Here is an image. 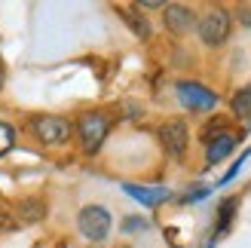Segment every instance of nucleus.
I'll list each match as a JSON object with an SVG mask.
<instances>
[{"mask_svg": "<svg viewBox=\"0 0 251 248\" xmlns=\"http://www.w3.org/2000/svg\"><path fill=\"white\" fill-rule=\"evenodd\" d=\"M233 215H236V199H227V202L221 205V218H218V236H224V233H227V227H230Z\"/></svg>", "mask_w": 251, "mask_h": 248, "instance_id": "nucleus-14", "label": "nucleus"}, {"mask_svg": "<svg viewBox=\"0 0 251 248\" xmlns=\"http://www.w3.org/2000/svg\"><path fill=\"white\" fill-rule=\"evenodd\" d=\"M159 141H162V147L169 150V156L184 159L187 144H190V129H187L184 120H166V123L159 126Z\"/></svg>", "mask_w": 251, "mask_h": 248, "instance_id": "nucleus-6", "label": "nucleus"}, {"mask_svg": "<svg viewBox=\"0 0 251 248\" xmlns=\"http://www.w3.org/2000/svg\"><path fill=\"white\" fill-rule=\"evenodd\" d=\"M236 141H239V138H236V132H230V129L221 132L215 141H208V144H205V159H208V166H215V163H221L227 153H233Z\"/></svg>", "mask_w": 251, "mask_h": 248, "instance_id": "nucleus-9", "label": "nucleus"}, {"mask_svg": "<svg viewBox=\"0 0 251 248\" xmlns=\"http://www.w3.org/2000/svg\"><path fill=\"white\" fill-rule=\"evenodd\" d=\"M162 19H166V28L172 34H187L193 28V9L181 6V3H169L166 12H162Z\"/></svg>", "mask_w": 251, "mask_h": 248, "instance_id": "nucleus-7", "label": "nucleus"}, {"mask_svg": "<svg viewBox=\"0 0 251 248\" xmlns=\"http://www.w3.org/2000/svg\"><path fill=\"white\" fill-rule=\"evenodd\" d=\"M123 230H126V233H132V230H147V221H144V218H126V221H123Z\"/></svg>", "mask_w": 251, "mask_h": 248, "instance_id": "nucleus-16", "label": "nucleus"}, {"mask_svg": "<svg viewBox=\"0 0 251 248\" xmlns=\"http://www.w3.org/2000/svg\"><path fill=\"white\" fill-rule=\"evenodd\" d=\"M221 132H227V126H224V120H215V123H208V126L202 129V141L208 144V141H215Z\"/></svg>", "mask_w": 251, "mask_h": 248, "instance_id": "nucleus-15", "label": "nucleus"}, {"mask_svg": "<svg viewBox=\"0 0 251 248\" xmlns=\"http://www.w3.org/2000/svg\"><path fill=\"white\" fill-rule=\"evenodd\" d=\"M120 16H123V19H126V25H129V28L135 31L138 40H147V37H150V22H147L141 12L135 9V6H132V9H120Z\"/></svg>", "mask_w": 251, "mask_h": 248, "instance_id": "nucleus-11", "label": "nucleus"}, {"mask_svg": "<svg viewBox=\"0 0 251 248\" xmlns=\"http://www.w3.org/2000/svg\"><path fill=\"white\" fill-rule=\"evenodd\" d=\"M31 132H34V138L40 141V144H46V147H61V144L71 141L74 126H71V120H65V117L40 114V117L31 120Z\"/></svg>", "mask_w": 251, "mask_h": 248, "instance_id": "nucleus-3", "label": "nucleus"}, {"mask_svg": "<svg viewBox=\"0 0 251 248\" xmlns=\"http://www.w3.org/2000/svg\"><path fill=\"white\" fill-rule=\"evenodd\" d=\"M123 190L129 193V196H135L138 202H144V205H159L162 199H169V196H172L166 187H138V184H126Z\"/></svg>", "mask_w": 251, "mask_h": 248, "instance_id": "nucleus-10", "label": "nucleus"}, {"mask_svg": "<svg viewBox=\"0 0 251 248\" xmlns=\"http://www.w3.org/2000/svg\"><path fill=\"white\" fill-rule=\"evenodd\" d=\"M107 132H110V117L101 114V110H86L77 120V138H80L83 153H89V156L101 150Z\"/></svg>", "mask_w": 251, "mask_h": 248, "instance_id": "nucleus-1", "label": "nucleus"}, {"mask_svg": "<svg viewBox=\"0 0 251 248\" xmlns=\"http://www.w3.org/2000/svg\"><path fill=\"white\" fill-rule=\"evenodd\" d=\"M12 215H16V224H37V221L46 218V199L28 196V199H22L16 208H12Z\"/></svg>", "mask_w": 251, "mask_h": 248, "instance_id": "nucleus-8", "label": "nucleus"}, {"mask_svg": "<svg viewBox=\"0 0 251 248\" xmlns=\"http://www.w3.org/2000/svg\"><path fill=\"white\" fill-rule=\"evenodd\" d=\"M95 248H98V245H95Z\"/></svg>", "mask_w": 251, "mask_h": 248, "instance_id": "nucleus-19", "label": "nucleus"}, {"mask_svg": "<svg viewBox=\"0 0 251 248\" xmlns=\"http://www.w3.org/2000/svg\"><path fill=\"white\" fill-rule=\"evenodd\" d=\"M230 107H233V114H236V117H242V120L251 117V86H242V89L233 95Z\"/></svg>", "mask_w": 251, "mask_h": 248, "instance_id": "nucleus-12", "label": "nucleus"}, {"mask_svg": "<svg viewBox=\"0 0 251 248\" xmlns=\"http://www.w3.org/2000/svg\"><path fill=\"white\" fill-rule=\"evenodd\" d=\"M110 212L104 205H86L83 212L77 215V230H80V236L83 239H89V242H104L110 236Z\"/></svg>", "mask_w": 251, "mask_h": 248, "instance_id": "nucleus-4", "label": "nucleus"}, {"mask_svg": "<svg viewBox=\"0 0 251 248\" xmlns=\"http://www.w3.org/2000/svg\"><path fill=\"white\" fill-rule=\"evenodd\" d=\"M3 83H6V71H3V65H0V89H3Z\"/></svg>", "mask_w": 251, "mask_h": 248, "instance_id": "nucleus-18", "label": "nucleus"}, {"mask_svg": "<svg viewBox=\"0 0 251 248\" xmlns=\"http://www.w3.org/2000/svg\"><path fill=\"white\" fill-rule=\"evenodd\" d=\"M12 227H19V224H16V218H12L9 212H3V208H0V233H9Z\"/></svg>", "mask_w": 251, "mask_h": 248, "instance_id": "nucleus-17", "label": "nucleus"}, {"mask_svg": "<svg viewBox=\"0 0 251 248\" xmlns=\"http://www.w3.org/2000/svg\"><path fill=\"white\" fill-rule=\"evenodd\" d=\"M175 92H178V101L187 110H196V114H208V110L218 107V95L211 92L208 86L196 83V80H181Z\"/></svg>", "mask_w": 251, "mask_h": 248, "instance_id": "nucleus-5", "label": "nucleus"}, {"mask_svg": "<svg viewBox=\"0 0 251 248\" xmlns=\"http://www.w3.org/2000/svg\"><path fill=\"white\" fill-rule=\"evenodd\" d=\"M230 28H233V19L224 6H211L208 12H202V19L196 22V34L205 46H224L230 37Z\"/></svg>", "mask_w": 251, "mask_h": 248, "instance_id": "nucleus-2", "label": "nucleus"}, {"mask_svg": "<svg viewBox=\"0 0 251 248\" xmlns=\"http://www.w3.org/2000/svg\"><path fill=\"white\" fill-rule=\"evenodd\" d=\"M12 144H16V129L0 120V156H6L12 150Z\"/></svg>", "mask_w": 251, "mask_h": 248, "instance_id": "nucleus-13", "label": "nucleus"}]
</instances>
